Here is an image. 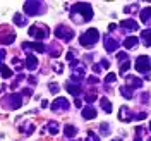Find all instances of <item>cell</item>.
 Masks as SVG:
<instances>
[{"label":"cell","mask_w":151,"mask_h":141,"mask_svg":"<svg viewBox=\"0 0 151 141\" xmlns=\"http://www.w3.org/2000/svg\"><path fill=\"white\" fill-rule=\"evenodd\" d=\"M76 16H83V22H88L93 17V7L89 4H86V2H77L72 7V12H70L72 19H76Z\"/></svg>","instance_id":"cell-1"},{"label":"cell","mask_w":151,"mask_h":141,"mask_svg":"<svg viewBox=\"0 0 151 141\" xmlns=\"http://www.w3.org/2000/svg\"><path fill=\"white\" fill-rule=\"evenodd\" d=\"M55 36L58 40H62V41H70L74 38V31L70 28H67V26H64V24H60V26L55 28Z\"/></svg>","instance_id":"cell-6"},{"label":"cell","mask_w":151,"mask_h":141,"mask_svg":"<svg viewBox=\"0 0 151 141\" xmlns=\"http://www.w3.org/2000/svg\"><path fill=\"white\" fill-rule=\"evenodd\" d=\"M100 129H101V132H103V136H108L110 134V126L106 122H103L101 126H100Z\"/></svg>","instance_id":"cell-29"},{"label":"cell","mask_w":151,"mask_h":141,"mask_svg":"<svg viewBox=\"0 0 151 141\" xmlns=\"http://www.w3.org/2000/svg\"><path fill=\"white\" fill-rule=\"evenodd\" d=\"M26 67H28L29 71H35L38 67V59L33 54H28V59H26Z\"/></svg>","instance_id":"cell-15"},{"label":"cell","mask_w":151,"mask_h":141,"mask_svg":"<svg viewBox=\"0 0 151 141\" xmlns=\"http://www.w3.org/2000/svg\"><path fill=\"white\" fill-rule=\"evenodd\" d=\"M48 88H50V91H52L53 95H57V93H58V90H60L57 83H50V85H48Z\"/></svg>","instance_id":"cell-32"},{"label":"cell","mask_w":151,"mask_h":141,"mask_svg":"<svg viewBox=\"0 0 151 141\" xmlns=\"http://www.w3.org/2000/svg\"><path fill=\"white\" fill-rule=\"evenodd\" d=\"M22 79H24V74H19L17 77H16V81H14V83L10 85V88H12V90H14V88H17V85L21 83V81H22Z\"/></svg>","instance_id":"cell-31"},{"label":"cell","mask_w":151,"mask_h":141,"mask_svg":"<svg viewBox=\"0 0 151 141\" xmlns=\"http://www.w3.org/2000/svg\"><path fill=\"white\" fill-rule=\"evenodd\" d=\"M120 26H122V29H125V31H137V29H139L137 22L132 21V19H125V21H122Z\"/></svg>","instance_id":"cell-11"},{"label":"cell","mask_w":151,"mask_h":141,"mask_svg":"<svg viewBox=\"0 0 151 141\" xmlns=\"http://www.w3.org/2000/svg\"><path fill=\"white\" fill-rule=\"evenodd\" d=\"M119 117H120V121H124V122H129V121H132V119H134V117H137V115H134L127 107H122V108H120V112H119Z\"/></svg>","instance_id":"cell-10"},{"label":"cell","mask_w":151,"mask_h":141,"mask_svg":"<svg viewBox=\"0 0 151 141\" xmlns=\"http://www.w3.org/2000/svg\"><path fill=\"white\" fill-rule=\"evenodd\" d=\"M98 38H100V33H98V29H88L86 33H83L81 36H79V43L83 45V47H93L94 43L98 41Z\"/></svg>","instance_id":"cell-2"},{"label":"cell","mask_w":151,"mask_h":141,"mask_svg":"<svg viewBox=\"0 0 151 141\" xmlns=\"http://www.w3.org/2000/svg\"><path fill=\"white\" fill-rule=\"evenodd\" d=\"M94 100H96V95L94 93H88L86 95V102H88V103H93Z\"/></svg>","instance_id":"cell-35"},{"label":"cell","mask_w":151,"mask_h":141,"mask_svg":"<svg viewBox=\"0 0 151 141\" xmlns=\"http://www.w3.org/2000/svg\"><path fill=\"white\" fill-rule=\"evenodd\" d=\"M120 93L124 98H132V90H129V86H120Z\"/></svg>","instance_id":"cell-26"},{"label":"cell","mask_w":151,"mask_h":141,"mask_svg":"<svg viewBox=\"0 0 151 141\" xmlns=\"http://www.w3.org/2000/svg\"><path fill=\"white\" fill-rule=\"evenodd\" d=\"M117 79V76L113 74V72H110V74H106V77H105V83H113Z\"/></svg>","instance_id":"cell-34"},{"label":"cell","mask_w":151,"mask_h":141,"mask_svg":"<svg viewBox=\"0 0 151 141\" xmlns=\"http://www.w3.org/2000/svg\"><path fill=\"white\" fill-rule=\"evenodd\" d=\"M64 131H65V134L69 136V138H72V136H76V132H77V129H76L74 126H70V124H67L65 127H64Z\"/></svg>","instance_id":"cell-24"},{"label":"cell","mask_w":151,"mask_h":141,"mask_svg":"<svg viewBox=\"0 0 151 141\" xmlns=\"http://www.w3.org/2000/svg\"><path fill=\"white\" fill-rule=\"evenodd\" d=\"M134 141H141V138H139V134H137V136H136V140Z\"/></svg>","instance_id":"cell-45"},{"label":"cell","mask_w":151,"mask_h":141,"mask_svg":"<svg viewBox=\"0 0 151 141\" xmlns=\"http://www.w3.org/2000/svg\"><path fill=\"white\" fill-rule=\"evenodd\" d=\"M2 103H4V107H5L7 110H16V108L21 107L22 98H21V95H17V93H10V95H7V96L2 98Z\"/></svg>","instance_id":"cell-4"},{"label":"cell","mask_w":151,"mask_h":141,"mask_svg":"<svg viewBox=\"0 0 151 141\" xmlns=\"http://www.w3.org/2000/svg\"><path fill=\"white\" fill-rule=\"evenodd\" d=\"M127 86H129V88H141L142 86V79L141 77H136V76H129V77H127Z\"/></svg>","instance_id":"cell-13"},{"label":"cell","mask_w":151,"mask_h":141,"mask_svg":"<svg viewBox=\"0 0 151 141\" xmlns=\"http://www.w3.org/2000/svg\"><path fill=\"white\" fill-rule=\"evenodd\" d=\"M136 45H137V38L136 36H127L125 41H124V47L125 48H134Z\"/></svg>","instance_id":"cell-20"},{"label":"cell","mask_w":151,"mask_h":141,"mask_svg":"<svg viewBox=\"0 0 151 141\" xmlns=\"http://www.w3.org/2000/svg\"><path fill=\"white\" fill-rule=\"evenodd\" d=\"M4 59H5V50H0V66H2Z\"/></svg>","instance_id":"cell-40"},{"label":"cell","mask_w":151,"mask_h":141,"mask_svg":"<svg viewBox=\"0 0 151 141\" xmlns=\"http://www.w3.org/2000/svg\"><path fill=\"white\" fill-rule=\"evenodd\" d=\"M50 35V29H47L45 26H31L29 28V36L38 38V40H43Z\"/></svg>","instance_id":"cell-7"},{"label":"cell","mask_w":151,"mask_h":141,"mask_svg":"<svg viewBox=\"0 0 151 141\" xmlns=\"http://www.w3.org/2000/svg\"><path fill=\"white\" fill-rule=\"evenodd\" d=\"M129 67H131V62H124L122 66H120V76H124V74H125V71H127Z\"/></svg>","instance_id":"cell-33"},{"label":"cell","mask_w":151,"mask_h":141,"mask_svg":"<svg viewBox=\"0 0 151 141\" xmlns=\"http://www.w3.org/2000/svg\"><path fill=\"white\" fill-rule=\"evenodd\" d=\"M0 71H2V76H4L5 79L12 77V71H10V69H9L7 66H4V64H2V66H0Z\"/></svg>","instance_id":"cell-25"},{"label":"cell","mask_w":151,"mask_h":141,"mask_svg":"<svg viewBox=\"0 0 151 141\" xmlns=\"http://www.w3.org/2000/svg\"><path fill=\"white\" fill-rule=\"evenodd\" d=\"M65 59H67V60H72V59H74V52H72V50H70V52H67Z\"/></svg>","instance_id":"cell-39"},{"label":"cell","mask_w":151,"mask_h":141,"mask_svg":"<svg viewBox=\"0 0 151 141\" xmlns=\"http://www.w3.org/2000/svg\"><path fill=\"white\" fill-rule=\"evenodd\" d=\"M100 105L106 114H112V103L108 102V98H100Z\"/></svg>","instance_id":"cell-21"},{"label":"cell","mask_w":151,"mask_h":141,"mask_svg":"<svg viewBox=\"0 0 151 141\" xmlns=\"http://www.w3.org/2000/svg\"><path fill=\"white\" fill-rule=\"evenodd\" d=\"M83 77H84V67H83V66H77V69H74V71H72V81H77V83H79Z\"/></svg>","instance_id":"cell-16"},{"label":"cell","mask_w":151,"mask_h":141,"mask_svg":"<svg viewBox=\"0 0 151 141\" xmlns=\"http://www.w3.org/2000/svg\"><path fill=\"white\" fill-rule=\"evenodd\" d=\"M88 83H91V85H96V83H100V79H98L96 76H89V77H88Z\"/></svg>","instance_id":"cell-37"},{"label":"cell","mask_w":151,"mask_h":141,"mask_svg":"<svg viewBox=\"0 0 151 141\" xmlns=\"http://www.w3.org/2000/svg\"><path fill=\"white\" fill-rule=\"evenodd\" d=\"M150 129H151V122H150Z\"/></svg>","instance_id":"cell-47"},{"label":"cell","mask_w":151,"mask_h":141,"mask_svg":"<svg viewBox=\"0 0 151 141\" xmlns=\"http://www.w3.org/2000/svg\"><path fill=\"white\" fill-rule=\"evenodd\" d=\"M134 67H136V71H137V72H141V74H148V72L151 71V59L148 55L137 57Z\"/></svg>","instance_id":"cell-5"},{"label":"cell","mask_w":151,"mask_h":141,"mask_svg":"<svg viewBox=\"0 0 151 141\" xmlns=\"http://www.w3.org/2000/svg\"><path fill=\"white\" fill-rule=\"evenodd\" d=\"M141 40L146 47H151V29H144L141 33Z\"/></svg>","instance_id":"cell-18"},{"label":"cell","mask_w":151,"mask_h":141,"mask_svg":"<svg viewBox=\"0 0 151 141\" xmlns=\"http://www.w3.org/2000/svg\"><path fill=\"white\" fill-rule=\"evenodd\" d=\"M22 48H33V50H36L40 54H43V52H47V47L43 45V43H22Z\"/></svg>","instance_id":"cell-14"},{"label":"cell","mask_w":151,"mask_h":141,"mask_svg":"<svg viewBox=\"0 0 151 141\" xmlns=\"http://www.w3.org/2000/svg\"><path fill=\"white\" fill-rule=\"evenodd\" d=\"M141 21L142 22H150L151 21V7H146L144 10H141Z\"/></svg>","instance_id":"cell-22"},{"label":"cell","mask_w":151,"mask_h":141,"mask_svg":"<svg viewBox=\"0 0 151 141\" xmlns=\"http://www.w3.org/2000/svg\"><path fill=\"white\" fill-rule=\"evenodd\" d=\"M115 28H117V24H113V22H112V24L108 26V31H113V29H115Z\"/></svg>","instance_id":"cell-43"},{"label":"cell","mask_w":151,"mask_h":141,"mask_svg":"<svg viewBox=\"0 0 151 141\" xmlns=\"http://www.w3.org/2000/svg\"><path fill=\"white\" fill-rule=\"evenodd\" d=\"M93 71H94V72H100V71H101V66H98V64H94V66H93Z\"/></svg>","instance_id":"cell-41"},{"label":"cell","mask_w":151,"mask_h":141,"mask_svg":"<svg viewBox=\"0 0 151 141\" xmlns=\"http://www.w3.org/2000/svg\"><path fill=\"white\" fill-rule=\"evenodd\" d=\"M113 141H122V140H113Z\"/></svg>","instance_id":"cell-46"},{"label":"cell","mask_w":151,"mask_h":141,"mask_svg":"<svg viewBox=\"0 0 151 141\" xmlns=\"http://www.w3.org/2000/svg\"><path fill=\"white\" fill-rule=\"evenodd\" d=\"M14 22H16V26H26V24H28L26 17L21 16V14H14Z\"/></svg>","instance_id":"cell-23"},{"label":"cell","mask_w":151,"mask_h":141,"mask_svg":"<svg viewBox=\"0 0 151 141\" xmlns=\"http://www.w3.org/2000/svg\"><path fill=\"white\" fill-rule=\"evenodd\" d=\"M24 12L28 14V16H40V14H43L45 12V4L43 2H24Z\"/></svg>","instance_id":"cell-3"},{"label":"cell","mask_w":151,"mask_h":141,"mask_svg":"<svg viewBox=\"0 0 151 141\" xmlns=\"http://www.w3.org/2000/svg\"><path fill=\"white\" fill-rule=\"evenodd\" d=\"M86 141H100V138H98L94 132H89V134H88V138H86Z\"/></svg>","instance_id":"cell-36"},{"label":"cell","mask_w":151,"mask_h":141,"mask_svg":"<svg viewBox=\"0 0 151 141\" xmlns=\"http://www.w3.org/2000/svg\"><path fill=\"white\" fill-rule=\"evenodd\" d=\"M148 141H151V138H150V140H148Z\"/></svg>","instance_id":"cell-48"},{"label":"cell","mask_w":151,"mask_h":141,"mask_svg":"<svg viewBox=\"0 0 151 141\" xmlns=\"http://www.w3.org/2000/svg\"><path fill=\"white\" fill-rule=\"evenodd\" d=\"M65 90H67L70 95H74V96H79V95H81V88H79V86H74L72 83H67V85H65Z\"/></svg>","instance_id":"cell-19"},{"label":"cell","mask_w":151,"mask_h":141,"mask_svg":"<svg viewBox=\"0 0 151 141\" xmlns=\"http://www.w3.org/2000/svg\"><path fill=\"white\" fill-rule=\"evenodd\" d=\"M117 59L119 60H127V54L125 52H120V54H117Z\"/></svg>","instance_id":"cell-38"},{"label":"cell","mask_w":151,"mask_h":141,"mask_svg":"<svg viewBox=\"0 0 151 141\" xmlns=\"http://www.w3.org/2000/svg\"><path fill=\"white\" fill-rule=\"evenodd\" d=\"M24 95H28V96H29V95H31V90H29V88H26V90H24Z\"/></svg>","instance_id":"cell-44"},{"label":"cell","mask_w":151,"mask_h":141,"mask_svg":"<svg viewBox=\"0 0 151 141\" xmlns=\"http://www.w3.org/2000/svg\"><path fill=\"white\" fill-rule=\"evenodd\" d=\"M48 132L50 134H57L58 132V126H57V122H48Z\"/></svg>","instance_id":"cell-27"},{"label":"cell","mask_w":151,"mask_h":141,"mask_svg":"<svg viewBox=\"0 0 151 141\" xmlns=\"http://www.w3.org/2000/svg\"><path fill=\"white\" fill-rule=\"evenodd\" d=\"M21 131L24 132V134H31V132L35 131V126H33V124H29V126H26V127H21Z\"/></svg>","instance_id":"cell-30"},{"label":"cell","mask_w":151,"mask_h":141,"mask_svg":"<svg viewBox=\"0 0 151 141\" xmlns=\"http://www.w3.org/2000/svg\"><path fill=\"white\" fill-rule=\"evenodd\" d=\"M50 55L52 57H58L60 55V48L57 47V45H50Z\"/></svg>","instance_id":"cell-28"},{"label":"cell","mask_w":151,"mask_h":141,"mask_svg":"<svg viewBox=\"0 0 151 141\" xmlns=\"http://www.w3.org/2000/svg\"><path fill=\"white\" fill-rule=\"evenodd\" d=\"M83 117L84 119H94L96 117V110H94L91 105H88L86 108H83Z\"/></svg>","instance_id":"cell-17"},{"label":"cell","mask_w":151,"mask_h":141,"mask_svg":"<svg viewBox=\"0 0 151 141\" xmlns=\"http://www.w3.org/2000/svg\"><path fill=\"white\" fill-rule=\"evenodd\" d=\"M14 40H16V35L10 29H7V33L4 36H0V43L2 45H10V43H14Z\"/></svg>","instance_id":"cell-12"},{"label":"cell","mask_w":151,"mask_h":141,"mask_svg":"<svg viewBox=\"0 0 151 141\" xmlns=\"http://www.w3.org/2000/svg\"><path fill=\"white\" fill-rule=\"evenodd\" d=\"M101 67L108 69V67H110V62H108V60H103V62H101Z\"/></svg>","instance_id":"cell-42"},{"label":"cell","mask_w":151,"mask_h":141,"mask_svg":"<svg viewBox=\"0 0 151 141\" xmlns=\"http://www.w3.org/2000/svg\"><path fill=\"white\" fill-rule=\"evenodd\" d=\"M103 45H105V48H106V52H115V50L119 48V45H120V43H119V40H115V38L105 35Z\"/></svg>","instance_id":"cell-8"},{"label":"cell","mask_w":151,"mask_h":141,"mask_svg":"<svg viewBox=\"0 0 151 141\" xmlns=\"http://www.w3.org/2000/svg\"><path fill=\"white\" fill-rule=\"evenodd\" d=\"M67 108H69V102L65 98H57L52 103V110L53 112H60V110H67Z\"/></svg>","instance_id":"cell-9"}]
</instances>
